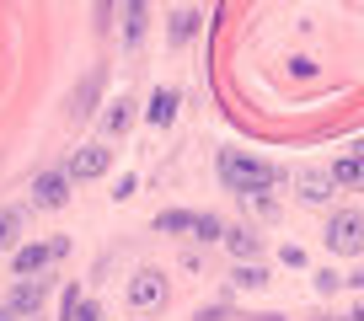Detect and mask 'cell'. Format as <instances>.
<instances>
[{
    "label": "cell",
    "instance_id": "6da1fadb",
    "mask_svg": "<svg viewBox=\"0 0 364 321\" xmlns=\"http://www.w3.org/2000/svg\"><path fill=\"white\" fill-rule=\"evenodd\" d=\"M215 172H220V187H225V193H236L241 204H252V198L273 193V183L284 177L279 166H273V160L252 156V150H220Z\"/></svg>",
    "mask_w": 364,
    "mask_h": 321
},
{
    "label": "cell",
    "instance_id": "7a4b0ae2",
    "mask_svg": "<svg viewBox=\"0 0 364 321\" xmlns=\"http://www.w3.org/2000/svg\"><path fill=\"white\" fill-rule=\"evenodd\" d=\"M321 241H327L332 257H359L364 252V209H332Z\"/></svg>",
    "mask_w": 364,
    "mask_h": 321
},
{
    "label": "cell",
    "instance_id": "3957f363",
    "mask_svg": "<svg viewBox=\"0 0 364 321\" xmlns=\"http://www.w3.org/2000/svg\"><path fill=\"white\" fill-rule=\"evenodd\" d=\"M166 305H171L166 273H156V268H139V273L129 278V310H139V316H161Z\"/></svg>",
    "mask_w": 364,
    "mask_h": 321
},
{
    "label": "cell",
    "instance_id": "277c9868",
    "mask_svg": "<svg viewBox=\"0 0 364 321\" xmlns=\"http://www.w3.org/2000/svg\"><path fill=\"white\" fill-rule=\"evenodd\" d=\"M107 166H113V150L102 139H91V145H75V156L65 160V177L70 183H97V177H107Z\"/></svg>",
    "mask_w": 364,
    "mask_h": 321
},
{
    "label": "cell",
    "instance_id": "5b68a950",
    "mask_svg": "<svg viewBox=\"0 0 364 321\" xmlns=\"http://www.w3.org/2000/svg\"><path fill=\"white\" fill-rule=\"evenodd\" d=\"M102 86H107V70H102V65H91L86 75H80V86L70 92V118H75V124L97 118V102H102Z\"/></svg>",
    "mask_w": 364,
    "mask_h": 321
},
{
    "label": "cell",
    "instance_id": "8992f818",
    "mask_svg": "<svg viewBox=\"0 0 364 321\" xmlns=\"http://www.w3.org/2000/svg\"><path fill=\"white\" fill-rule=\"evenodd\" d=\"M48 263H59L54 241H27V246H16V252H11V273L16 278H38Z\"/></svg>",
    "mask_w": 364,
    "mask_h": 321
},
{
    "label": "cell",
    "instance_id": "52a82bcc",
    "mask_svg": "<svg viewBox=\"0 0 364 321\" xmlns=\"http://www.w3.org/2000/svg\"><path fill=\"white\" fill-rule=\"evenodd\" d=\"M295 193L300 204H332V193H338V183H332V172H321V166H306V172H295Z\"/></svg>",
    "mask_w": 364,
    "mask_h": 321
},
{
    "label": "cell",
    "instance_id": "ba28073f",
    "mask_svg": "<svg viewBox=\"0 0 364 321\" xmlns=\"http://www.w3.org/2000/svg\"><path fill=\"white\" fill-rule=\"evenodd\" d=\"M70 187H75V183H70L65 172H38L33 177V204L38 209H65L70 204Z\"/></svg>",
    "mask_w": 364,
    "mask_h": 321
},
{
    "label": "cell",
    "instance_id": "9c48e42d",
    "mask_svg": "<svg viewBox=\"0 0 364 321\" xmlns=\"http://www.w3.org/2000/svg\"><path fill=\"white\" fill-rule=\"evenodd\" d=\"M177 107H182L177 86H156V92H150V102H145V124H150V129H171V124H177Z\"/></svg>",
    "mask_w": 364,
    "mask_h": 321
},
{
    "label": "cell",
    "instance_id": "30bf717a",
    "mask_svg": "<svg viewBox=\"0 0 364 321\" xmlns=\"http://www.w3.org/2000/svg\"><path fill=\"white\" fill-rule=\"evenodd\" d=\"M43 300H48V278H22V284H16L11 289V300H6V305H11L16 310V316H33L38 321V310H43Z\"/></svg>",
    "mask_w": 364,
    "mask_h": 321
},
{
    "label": "cell",
    "instance_id": "8fae6325",
    "mask_svg": "<svg viewBox=\"0 0 364 321\" xmlns=\"http://www.w3.org/2000/svg\"><path fill=\"white\" fill-rule=\"evenodd\" d=\"M198 27H204V16H198L193 6H177V11L166 16V43H171V48H188V43L198 38Z\"/></svg>",
    "mask_w": 364,
    "mask_h": 321
},
{
    "label": "cell",
    "instance_id": "7c38bea8",
    "mask_svg": "<svg viewBox=\"0 0 364 321\" xmlns=\"http://www.w3.org/2000/svg\"><path fill=\"white\" fill-rule=\"evenodd\" d=\"M225 252L236 257V263H257L262 257V236L252 225H225Z\"/></svg>",
    "mask_w": 364,
    "mask_h": 321
},
{
    "label": "cell",
    "instance_id": "4fadbf2b",
    "mask_svg": "<svg viewBox=\"0 0 364 321\" xmlns=\"http://www.w3.org/2000/svg\"><path fill=\"white\" fill-rule=\"evenodd\" d=\"M129 129H134V97H118V102H107V113H102V134H107V139H124Z\"/></svg>",
    "mask_w": 364,
    "mask_h": 321
},
{
    "label": "cell",
    "instance_id": "5bb4252c",
    "mask_svg": "<svg viewBox=\"0 0 364 321\" xmlns=\"http://www.w3.org/2000/svg\"><path fill=\"white\" fill-rule=\"evenodd\" d=\"M145 22H150V0H124V48L145 43Z\"/></svg>",
    "mask_w": 364,
    "mask_h": 321
},
{
    "label": "cell",
    "instance_id": "9a60e30c",
    "mask_svg": "<svg viewBox=\"0 0 364 321\" xmlns=\"http://www.w3.org/2000/svg\"><path fill=\"white\" fill-rule=\"evenodd\" d=\"M332 183H338V187H359V193H364V156H359V150H348V156L332 160Z\"/></svg>",
    "mask_w": 364,
    "mask_h": 321
},
{
    "label": "cell",
    "instance_id": "2e32d148",
    "mask_svg": "<svg viewBox=\"0 0 364 321\" xmlns=\"http://www.w3.org/2000/svg\"><path fill=\"white\" fill-rule=\"evenodd\" d=\"M22 246V209H0V252Z\"/></svg>",
    "mask_w": 364,
    "mask_h": 321
},
{
    "label": "cell",
    "instance_id": "e0dca14e",
    "mask_svg": "<svg viewBox=\"0 0 364 321\" xmlns=\"http://www.w3.org/2000/svg\"><path fill=\"white\" fill-rule=\"evenodd\" d=\"M193 209H161V214H156V230H161V236H182V230H193Z\"/></svg>",
    "mask_w": 364,
    "mask_h": 321
},
{
    "label": "cell",
    "instance_id": "ac0fdd59",
    "mask_svg": "<svg viewBox=\"0 0 364 321\" xmlns=\"http://www.w3.org/2000/svg\"><path fill=\"white\" fill-rule=\"evenodd\" d=\"M230 284H236V289H262V284H268V268H262V263H236Z\"/></svg>",
    "mask_w": 364,
    "mask_h": 321
},
{
    "label": "cell",
    "instance_id": "d6986e66",
    "mask_svg": "<svg viewBox=\"0 0 364 321\" xmlns=\"http://www.w3.org/2000/svg\"><path fill=\"white\" fill-rule=\"evenodd\" d=\"M193 241H225V219H220V214H209V209H204V214L193 219Z\"/></svg>",
    "mask_w": 364,
    "mask_h": 321
},
{
    "label": "cell",
    "instance_id": "ffe728a7",
    "mask_svg": "<svg viewBox=\"0 0 364 321\" xmlns=\"http://www.w3.org/2000/svg\"><path fill=\"white\" fill-rule=\"evenodd\" d=\"M311 284H316V295H338V289L348 284V278H343V273H332V268H316V278H311Z\"/></svg>",
    "mask_w": 364,
    "mask_h": 321
},
{
    "label": "cell",
    "instance_id": "44dd1931",
    "mask_svg": "<svg viewBox=\"0 0 364 321\" xmlns=\"http://www.w3.org/2000/svg\"><path fill=\"white\" fill-rule=\"evenodd\" d=\"M65 321H102V305H97V300H86V295H80V300H75V310H70Z\"/></svg>",
    "mask_w": 364,
    "mask_h": 321
},
{
    "label": "cell",
    "instance_id": "7402d4cb",
    "mask_svg": "<svg viewBox=\"0 0 364 321\" xmlns=\"http://www.w3.org/2000/svg\"><path fill=\"white\" fill-rule=\"evenodd\" d=\"M91 11H97V33H113V0H91Z\"/></svg>",
    "mask_w": 364,
    "mask_h": 321
},
{
    "label": "cell",
    "instance_id": "603a6c76",
    "mask_svg": "<svg viewBox=\"0 0 364 321\" xmlns=\"http://www.w3.org/2000/svg\"><path fill=\"white\" fill-rule=\"evenodd\" d=\"M134 187H139V177H134V172H124V177H118V187H113V198L124 204V198H134Z\"/></svg>",
    "mask_w": 364,
    "mask_h": 321
},
{
    "label": "cell",
    "instance_id": "cb8c5ba5",
    "mask_svg": "<svg viewBox=\"0 0 364 321\" xmlns=\"http://www.w3.org/2000/svg\"><path fill=\"white\" fill-rule=\"evenodd\" d=\"M279 257H284V268H306V252H300V246H284Z\"/></svg>",
    "mask_w": 364,
    "mask_h": 321
},
{
    "label": "cell",
    "instance_id": "d4e9b609",
    "mask_svg": "<svg viewBox=\"0 0 364 321\" xmlns=\"http://www.w3.org/2000/svg\"><path fill=\"white\" fill-rule=\"evenodd\" d=\"M225 316H230V310H225V305H209V310H204V305H198V316H193V321H225Z\"/></svg>",
    "mask_w": 364,
    "mask_h": 321
},
{
    "label": "cell",
    "instance_id": "484cf974",
    "mask_svg": "<svg viewBox=\"0 0 364 321\" xmlns=\"http://www.w3.org/2000/svg\"><path fill=\"white\" fill-rule=\"evenodd\" d=\"M0 321H22V316H16V310H11V305H0Z\"/></svg>",
    "mask_w": 364,
    "mask_h": 321
},
{
    "label": "cell",
    "instance_id": "4316f807",
    "mask_svg": "<svg viewBox=\"0 0 364 321\" xmlns=\"http://www.w3.org/2000/svg\"><path fill=\"white\" fill-rule=\"evenodd\" d=\"M241 321H284V316H268V310H262V316H241Z\"/></svg>",
    "mask_w": 364,
    "mask_h": 321
},
{
    "label": "cell",
    "instance_id": "83f0119b",
    "mask_svg": "<svg viewBox=\"0 0 364 321\" xmlns=\"http://www.w3.org/2000/svg\"><path fill=\"white\" fill-rule=\"evenodd\" d=\"M182 6H188V0H182Z\"/></svg>",
    "mask_w": 364,
    "mask_h": 321
}]
</instances>
